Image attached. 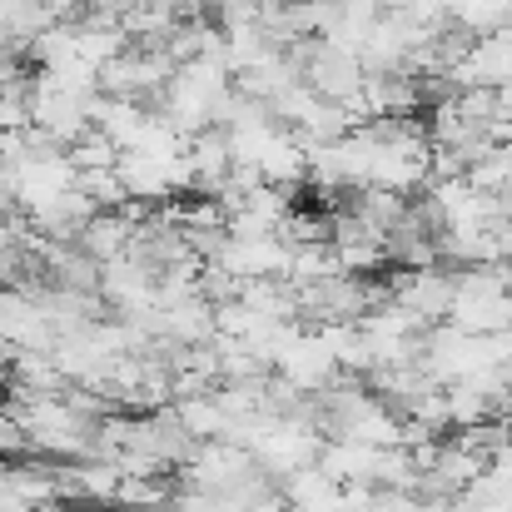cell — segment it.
<instances>
[{
    "label": "cell",
    "instance_id": "2",
    "mask_svg": "<svg viewBox=\"0 0 512 512\" xmlns=\"http://www.w3.org/2000/svg\"><path fill=\"white\" fill-rule=\"evenodd\" d=\"M65 160H70L75 170H115V165H120V145H115L105 130H95V125H90L80 140H70V145H65Z\"/></svg>",
    "mask_w": 512,
    "mask_h": 512
},
{
    "label": "cell",
    "instance_id": "3",
    "mask_svg": "<svg viewBox=\"0 0 512 512\" xmlns=\"http://www.w3.org/2000/svg\"><path fill=\"white\" fill-rule=\"evenodd\" d=\"M75 189H80L95 209H120V204H130V194H125V184H120L115 170H75Z\"/></svg>",
    "mask_w": 512,
    "mask_h": 512
},
{
    "label": "cell",
    "instance_id": "4",
    "mask_svg": "<svg viewBox=\"0 0 512 512\" xmlns=\"http://www.w3.org/2000/svg\"><path fill=\"white\" fill-rule=\"evenodd\" d=\"M25 453H30V433H25L20 413H15L10 403H0V463L25 458Z\"/></svg>",
    "mask_w": 512,
    "mask_h": 512
},
{
    "label": "cell",
    "instance_id": "1",
    "mask_svg": "<svg viewBox=\"0 0 512 512\" xmlns=\"http://www.w3.org/2000/svg\"><path fill=\"white\" fill-rule=\"evenodd\" d=\"M388 304L408 309L423 324H443L448 304H453V269H438V264L433 269H403L388 284Z\"/></svg>",
    "mask_w": 512,
    "mask_h": 512
}]
</instances>
